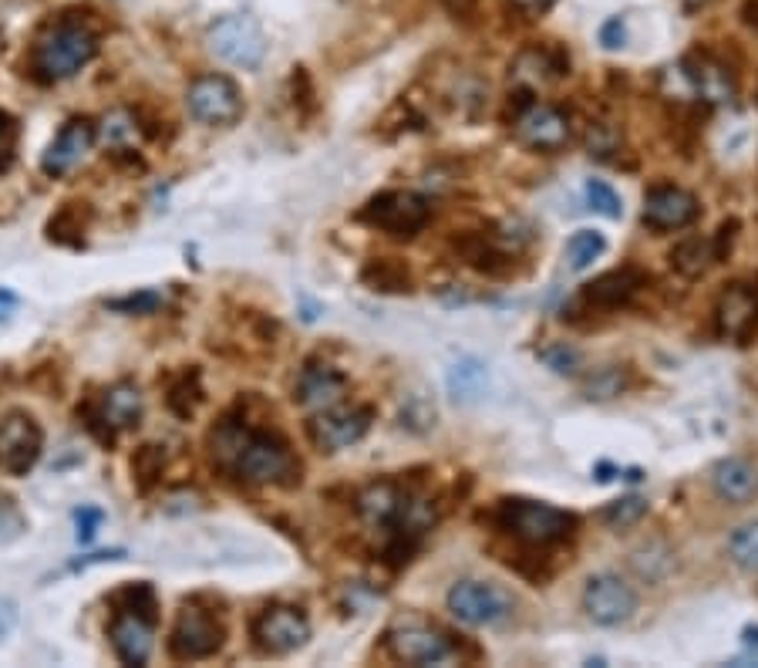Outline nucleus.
<instances>
[{
    "mask_svg": "<svg viewBox=\"0 0 758 668\" xmlns=\"http://www.w3.org/2000/svg\"><path fill=\"white\" fill-rule=\"evenodd\" d=\"M213 459L250 487H294L301 483V462L294 449L273 432L253 429L240 419H223L210 432Z\"/></svg>",
    "mask_w": 758,
    "mask_h": 668,
    "instance_id": "f257e3e1",
    "label": "nucleus"
},
{
    "mask_svg": "<svg viewBox=\"0 0 758 668\" xmlns=\"http://www.w3.org/2000/svg\"><path fill=\"white\" fill-rule=\"evenodd\" d=\"M98 54V31L88 21L54 18L48 21L28 48V75L38 85H57L85 72Z\"/></svg>",
    "mask_w": 758,
    "mask_h": 668,
    "instance_id": "f03ea898",
    "label": "nucleus"
},
{
    "mask_svg": "<svg viewBox=\"0 0 758 668\" xmlns=\"http://www.w3.org/2000/svg\"><path fill=\"white\" fill-rule=\"evenodd\" d=\"M143 409H146V398H143L139 385H135V382H115L95 398V403L78 409V416L88 426V432H95L102 442H112L115 432L135 429L143 422Z\"/></svg>",
    "mask_w": 758,
    "mask_h": 668,
    "instance_id": "7ed1b4c3",
    "label": "nucleus"
},
{
    "mask_svg": "<svg viewBox=\"0 0 758 668\" xmlns=\"http://www.w3.org/2000/svg\"><path fill=\"white\" fill-rule=\"evenodd\" d=\"M41 456H44V429L31 413L11 409L0 416V473L24 480L28 473H34Z\"/></svg>",
    "mask_w": 758,
    "mask_h": 668,
    "instance_id": "20e7f679",
    "label": "nucleus"
},
{
    "mask_svg": "<svg viewBox=\"0 0 758 668\" xmlns=\"http://www.w3.org/2000/svg\"><path fill=\"white\" fill-rule=\"evenodd\" d=\"M206 44L217 58H223L233 69H260L266 58V34L263 28L246 14H223L206 31Z\"/></svg>",
    "mask_w": 758,
    "mask_h": 668,
    "instance_id": "39448f33",
    "label": "nucleus"
},
{
    "mask_svg": "<svg viewBox=\"0 0 758 668\" xmlns=\"http://www.w3.org/2000/svg\"><path fill=\"white\" fill-rule=\"evenodd\" d=\"M503 523L516 541L546 547V544H560L573 533V516L536 500H506L503 503Z\"/></svg>",
    "mask_w": 758,
    "mask_h": 668,
    "instance_id": "423d86ee",
    "label": "nucleus"
},
{
    "mask_svg": "<svg viewBox=\"0 0 758 668\" xmlns=\"http://www.w3.org/2000/svg\"><path fill=\"white\" fill-rule=\"evenodd\" d=\"M223 641H227L223 622L192 601V605H182V612L176 615V625L169 632V658H176V661L213 658L223 648Z\"/></svg>",
    "mask_w": 758,
    "mask_h": 668,
    "instance_id": "0eeeda50",
    "label": "nucleus"
},
{
    "mask_svg": "<svg viewBox=\"0 0 758 668\" xmlns=\"http://www.w3.org/2000/svg\"><path fill=\"white\" fill-rule=\"evenodd\" d=\"M186 108L199 125H236L243 115V92L230 75H199L186 88Z\"/></svg>",
    "mask_w": 758,
    "mask_h": 668,
    "instance_id": "6e6552de",
    "label": "nucleus"
},
{
    "mask_svg": "<svg viewBox=\"0 0 758 668\" xmlns=\"http://www.w3.org/2000/svg\"><path fill=\"white\" fill-rule=\"evenodd\" d=\"M516 601L509 591H503L499 584H486V581H459L449 591V612L472 628H489L499 625L513 615Z\"/></svg>",
    "mask_w": 758,
    "mask_h": 668,
    "instance_id": "1a4fd4ad",
    "label": "nucleus"
},
{
    "mask_svg": "<svg viewBox=\"0 0 758 668\" xmlns=\"http://www.w3.org/2000/svg\"><path fill=\"white\" fill-rule=\"evenodd\" d=\"M375 413L365 406H330L314 413V419L307 422V439L314 442L317 452H340L351 449L355 442H361L371 429Z\"/></svg>",
    "mask_w": 758,
    "mask_h": 668,
    "instance_id": "9d476101",
    "label": "nucleus"
},
{
    "mask_svg": "<svg viewBox=\"0 0 758 668\" xmlns=\"http://www.w3.org/2000/svg\"><path fill=\"white\" fill-rule=\"evenodd\" d=\"M432 217L429 199L419 192H381L361 210V220L368 227H378L391 237H415Z\"/></svg>",
    "mask_w": 758,
    "mask_h": 668,
    "instance_id": "9b49d317",
    "label": "nucleus"
},
{
    "mask_svg": "<svg viewBox=\"0 0 758 668\" xmlns=\"http://www.w3.org/2000/svg\"><path fill=\"white\" fill-rule=\"evenodd\" d=\"M250 635H253L256 648L266 655H291L310 641V622L294 605H273L253 618Z\"/></svg>",
    "mask_w": 758,
    "mask_h": 668,
    "instance_id": "f8f14e48",
    "label": "nucleus"
},
{
    "mask_svg": "<svg viewBox=\"0 0 758 668\" xmlns=\"http://www.w3.org/2000/svg\"><path fill=\"white\" fill-rule=\"evenodd\" d=\"M98 143V125L95 118L88 115H75V118H67L61 128H57V136L48 143L44 156H41V173L48 179H61L67 173H75L85 156L95 149Z\"/></svg>",
    "mask_w": 758,
    "mask_h": 668,
    "instance_id": "ddd939ff",
    "label": "nucleus"
},
{
    "mask_svg": "<svg viewBox=\"0 0 758 668\" xmlns=\"http://www.w3.org/2000/svg\"><path fill=\"white\" fill-rule=\"evenodd\" d=\"M583 612L590 615L593 625L617 628V625L634 618L638 594L628 581H620L617 574H597L583 587Z\"/></svg>",
    "mask_w": 758,
    "mask_h": 668,
    "instance_id": "4468645a",
    "label": "nucleus"
},
{
    "mask_svg": "<svg viewBox=\"0 0 758 668\" xmlns=\"http://www.w3.org/2000/svg\"><path fill=\"white\" fill-rule=\"evenodd\" d=\"M156 622L143 612H128V608H115L112 622H108V645L115 651V658L122 665L139 668L152 658L156 648Z\"/></svg>",
    "mask_w": 758,
    "mask_h": 668,
    "instance_id": "2eb2a0df",
    "label": "nucleus"
},
{
    "mask_svg": "<svg viewBox=\"0 0 758 668\" xmlns=\"http://www.w3.org/2000/svg\"><path fill=\"white\" fill-rule=\"evenodd\" d=\"M516 139L536 153H557L570 143V115L557 105L529 102L516 115Z\"/></svg>",
    "mask_w": 758,
    "mask_h": 668,
    "instance_id": "dca6fc26",
    "label": "nucleus"
},
{
    "mask_svg": "<svg viewBox=\"0 0 758 668\" xmlns=\"http://www.w3.org/2000/svg\"><path fill=\"white\" fill-rule=\"evenodd\" d=\"M388 651L398 658V661H408V665H439V661H449L455 655L452 641L435 632V628H422V625H404V628H394L388 635Z\"/></svg>",
    "mask_w": 758,
    "mask_h": 668,
    "instance_id": "f3484780",
    "label": "nucleus"
},
{
    "mask_svg": "<svg viewBox=\"0 0 758 668\" xmlns=\"http://www.w3.org/2000/svg\"><path fill=\"white\" fill-rule=\"evenodd\" d=\"M718 334L728 342H745L758 327V288L755 284H731L715 307Z\"/></svg>",
    "mask_w": 758,
    "mask_h": 668,
    "instance_id": "a211bd4d",
    "label": "nucleus"
},
{
    "mask_svg": "<svg viewBox=\"0 0 758 668\" xmlns=\"http://www.w3.org/2000/svg\"><path fill=\"white\" fill-rule=\"evenodd\" d=\"M344 395H348V375L337 372L334 365H320V362L307 365L297 378V388H294V398L307 413L340 406Z\"/></svg>",
    "mask_w": 758,
    "mask_h": 668,
    "instance_id": "6ab92c4d",
    "label": "nucleus"
},
{
    "mask_svg": "<svg viewBox=\"0 0 758 668\" xmlns=\"http://www.w3.org/2000/svg\"><path fill=\"white\" fill-rule=\"evenodd\" d=\"M695 217H698V199L677 186L651 189L644 199V223L654 230H681L687 223H695Z\"/></svg>",
    "mask_w": 758,
    "mask_h": 668,
    "instance_id": "aec40b11",
    "label": "nucleus"
},
{
    "mask_svg": "<svg viewBox=\"0 0 758 668\" xmlns=\"http://www.w3.org/2000/svg\"><path fill=\"white\" fill-rule=\"evenodd\" d=\"M712 487L725 503L745 507L758 497V466L741 456H728L712 470Z\"/></svg>",
    "mask_w": 758,
    "mask_h": 668,
    "instance_id": "412c9836",
    "label": "nucleus"
},
{
    "mask_svg": "<svg viewBox=\"0 0 758 668\" xmlns=\"http://www.w3.org/2000/svg\"><path fill=\"white\" fill-rule=\"evenodd\" d=\"M684 69H687V79H692L695 98H702L708 105H728L735 98V79L722 61L692 58V61H684Z\"/></svg>",
    "mask_w": 758,
    "mask_h": 668,
    "instance_id": "4be33fe9",
    "label": "nucleus"
},
{
    "mask_svg": "<svg viewBox=\"0 0 758 668\" xmlns=\"http://www.w3.org/2000/svg\"><path fill=\"white\" fill-rule=\"evenodd\" d=\"M641 274L631 271V267H624V271H610L603 278H597L593 284L583 288V301L593 304V307H620V304H628L638 288H641Z\"/></svg>",
    "mask_w": 758,
    "mask_h": 668,
    "instance_id": "5701e85b",
    "label": "nucleus"
},
{
    "mask_svg": "<svg viewBox=\"0 0 758 668\" xmlns=\"http://www.w3.org/2000/svg\"><path fill=\"white\" fill-rule=\"evenodd\" d=\"M92 227V210L88 203H64L54 210V217L48 220L44 233L51 243H61V247H78L85 240Z\"/></svg>",
    "mask_w": 758,
    "mask_h": 668,
    "instance_id": "b1692460",
    "label": "nucleus"
},
{
    "mask_svg": "<svg viewBox=\"0 0 758 668\" xmlns=\"http://www.w3.org/2000/svg\"><path fill=\"white\" fill-rule=\"evenodd\" d=\"M715 260H718L715 243L712 240H702V237H692V240L677 243L674 253H671V263L677 267L684 278H702Z\"/></svg>",
    "mask_w": 758,
    "mask_h": 668,
    "instance_id": "393cba45",
    "label": "nucleus"
},
{
    "mask_svg": "<svg viewBox=\"0 0 758 668\" xmlns=\"http://www.w3.org/2000/svg\"><path fill=\"white\" fill-rule=\"evenodd\" d=\"M162 473H166V452H162V446L146 442V446H139V449L131 452V480H135V487H139L143 493H149L162 480Z\"/></svg>",
    "mask_w": 758,
    "mask_h": 668,
    "instance_id": "a878e982",
    "label": "nucleus"
},
{
    "mask_svg": "<svg viewBox=\"0 0 758 668\" xmlns=\"http://www.w3.org/2000/svg\"><path fill=\"white\" fill-rule=\"evenodd\" d=\"M102 143L115 153V149H131L135 139H139V118H135L128 108H115L105 115V122L98 125Z\"/></svg>",
    "mask_w": 758,
    "mask_h": 668,
    "instance_id": "bb28decb",
    "label": "nucleus"
},
{
    "mask_svg": "<svg viewBox=\"0 0 758 668\" xmlns=\"http://www.w3.org/2000/svg\"><path fill=\"white\" fill-rule=\"evenodd\" d=\"M112 608H128V612H143L149 618H159V597H156V587L139 581V584H125L122 591H115L108 597Z\"/></svg>",
    "mask_w": 758,
    "mask_h": 668,
    "instance_id": "cd10ccee",
    "label": "nucleus"
},
{
    "mask_svg": "<svg viewBox=\"0 0 758 668\" xmlns=\"http://www.w3.org/2000/svg\"><path fill=\"white\" fill-rule=\"evenodd\" d=\"M607 250V240L597 233V230H577L570 240H567V263L570 271H587V267Z\"/></svg>",
    "mask_w": 758,
    "mask_h": 668,
    "instance_id": "c85d7f7f",
    "label": "nucleus"
},
{
    "mask_svg": "<svg viewBox=\"0 0 758 668\" xmlns=\"http://www.w3.org/2000/svg\"><path fill=\"white\" fill-rule=\"evenodd\" d=\"M728 557L748 571V574H758V520L755 523H745L731 533L728 541Z\"/></svg>",
    "mask_w": 758,
    "mask_h": 668,
    "instance_id": "c756f323",
    "label": "nucleus"
},
{
    "mask_svg": "<svg viewBox=\"0 0 758 668\" xmlns=\"http://www.w3.org/2000/svg\"><path fill=\"white\" fill-rule=\"evenodd\" d=\"M199 403H202V388H199L196 372H192V375H182V378L169 388V395H166L169 413L179 416V419H192L196 409H199Z\"/></svg>",
    "mask_w": 758,
    "mask_h": 668,
    "instance_id": "7c9ffc66",
    "label": "nucleus"
},
{
    "mask_svg": "<svg viewBox=\"0 0 758 668\" xmlns=\"http://www.w3.org/2000/svg\"><path fill=\"white\" fill-rule=\"evenodd\" d=\"M482 385H486V368H482L475 358H465L459 365H452L449 372V392L455 398H472L482 392Z\"/></svg>",
    "mask_w": 758,
    "mask_h": 668,
    "instance_id": "2f4dec72",
    "label": "nucleus"
},
{
    "mask_svg": "<svg viewBox=\"0 0 758 668\" xmlns=\"http://www.w3.org/2000/svg\"><path fill=\"white\" fill-rule=\"evenodd\" d=\"M628 388V372L617 368V365H607L600 372H593L583 385V395L587 398H597V403H607V398H617L620 392Z\"/></svg>",
    "mask_w": 758,
    "mask_h": 668,
    "instance_id": "473e14b6",
    "label": "nucleus"
},
{
    "mask_svg": "<svg viewBox=\"0 0 758 668\" xmlns=\"http://www.w3.org/2000/svg\"><path fill=\"white\" fill-rule=\"evenodd\" d=\"M361 278L375 291H408V271L398 267L394 260H371Z\"/></svg>",
    "mask_w": 758,
    "mask_h": 668,
    "instance_id": "72a5a7b5",
    "label": "nucleus"
},
{
    "mask_svg": "<svg viewBox=\"0 0 758 668\" xmlns=\"http://www.w3.org/2000/svg\"><path fill=\"white\" fill-rule=\"evenodd\" d=\"M536 358L549 368V372H557V375H580L583 368V355L567 345V342H554V345H543L536 352Z\"/></svg>",
    "mask_w": 758,
    "mask_h": 668,
    "instance_id": "f704fd0d",
    "label": "nucleus"
},
{
    "mask_svg": "<svg viewBox=\"0 0 758 668\" xmlns=\"http://www.w3.org/2000/svg\"><path fill=\"white\" fill-rule=\"evenodd\" d=\"M108 311L115 314H128V317H146V314H159L166 307V298L159 291H135V294H125V298H112L105 301Z\"/></svg>",
    "mask_w": 758,
    "mask_h": 668,
    "instance_id": "c9c22d12",
    "label": "nucleus"
},
{
    "mask_svg": "<svg viewBox=\"0 0 758 668\" xmlns=\"http://www.w3.org/2000/svg\"><path fill=\"white\" fill-rule=\"evenodd\" d=\"M21 149V118L0 108V176L11 173Z\"/></svg>",
    "mask_w": 758,
    "mask_h": 668,
    "instance_id": "e433bc0d",
    "label": "nucleus"
},
{
    "mask_svg": "<svg viewBox=\"0 0 758 668\" xmlns=\"http://www.w3.org/2000/svg\"><path fill=\"white\" fill-rule=\"evenodd\" d=\"M28 530V516L21 513L18 500L11 493L0 490V544H14L24 537Z\"/></svg>",
    "mask_w": 758,
    "mask_h": 668,
    "instance_id": "4c0bfd02",
    "label": "nucleus"
},
{
    "mask_svg": "<svg viewBox=\"0 0 758 668\" xmlns=\"http://www.w3.org/2000/svg\"><path fill=\"white\" fill-rule=\"evenodd\" d=\"M587 203H590L593 213H600L607 220H620V217H624V203H620V196L607 182H600V179H590L587 182Z\"/></svg>",
    "mask_w": 758,
    "mask_h": 668,
    "instance_id": "58836bf2",
    "label": "nucleus"
},
{
    "mask_svg": "<svg viewBox=\"0 0 758 668\" xmlns=\"http://www.w3.org/2000/svg\"><path fill=\"white\" fill-rule=\"evenodd\" d=\"M72 520H75V537H78V544L88 547V544L98 537L102 523H105V510H102V507H92V503H82V507L72 513Z\"/></svg>",
    "mask_w": 758,
    "mask_h": 668,
    "instance_id": "ea45409f",
    "label": "nucleus"
},
{
    "mask_svg": "<svg viewBox=\"0 0 758 668\" xmlns=\"http://www.w3.org/2000/svg\"><path fill=\"white\" fill-rule=\"evenodd\" d=\"M644 513H648V503H644L641 497H624V500H613V503L603 510V520L613 523V526H631V523H638Z\"/></svg>",
    "mask_w": 758,
    "mask_h": 668,
    "instance_id": "a19ab883",
    "label": "nucleus"
},
{
    "mask_svg": "<svg viewBox=\"0 0 758 668\" xmlns=\"http://www.w3.org/2000/svg\"><path fill=\"white\" fill-rule=\"evenodd\" d=\"M657 561H674V554H671L664 544H648V547H641V551L631 557L634 571H638L644 581H651V584H654V581H661V571L654 567Z\"/></svg>",
    "mask_w": 758,
    "mask_h": 668,
    "instance_id": "79ce46f5",
    "label": "nucleus"
},
{
    "mask_svg": "<svg viewBox=\"0 0 758 668\" xmlns=\"http://www.w3.org/2000/svg\"><path fill=\"white\" fill-rule=\"evenodd\" d=\"M401 419H408V426H411V429L425 432L429 426H435V409L425 403V398H411V406L401 413Z\"/></svg>",
    "mask_w": 758,
    "mask_h": 668,
    "instance_id": "37998d69",
    "label": "nucleus"
},
{
    "mask_svg": "<svg viewBox=\"0 0 758 668\" xmlns=\"http://www.w3.org/2000/svg\"><path fill=\"white\" fill-rule=\"evenodd\" d=\"M18 618H21V608L14 597H0V645H4L14 628H18Z\"/></svg>",
    "mask_w": 758,
    "mask_h": 668,
    "instance_id": "c03bdc74",
    "label": "nucleus"
},
{
    "mask_svg": "<svg viewBox=\"0 0 758 668\" xmlns=\"http://www.w3.org/2000/svg\"><path fill=\"white\" fill-rule=\"evenodd\" d=\"M600 44H603L607 51L624 48V44H628V28H624V21H620V18H610V21L600 28Z\"/></svg>",
    "mask_w": 758,
    "mask_h": 668,
    "instance_id": "a18cd8bd",
    "label": "nucleus"
},
{
    "mask_svg": "<svg viewBox=\"0 0 758 668\" xmlns=\"http://www.w3.org/2000/svg\"><path fill=\"white\" fill-rule=\"evenodd\" d=\"M741 648H745V658L758 665V625H748L741 632Z\"/></svg>",
    "mask_w": 758,
    "mask_h": 668,
    "instance_id": "49530a36",
    "label": "nucleus"
},
{
    "mask_svg": "<svg viewBox=\"0 0 758 668\" xmlns=\"http://www.w3.org/2000/svg\"><path fill=\"white\" fill-rule=\"evenodd\" d=\"M554 4L557 0H513V8H519L523 14H546Z\"/></svg>",
    "mask_w": 758,
    "mask_h": 668,
    "instance_id": "de8ad7c7",
    "label": "nucleus"
},
{
    "mask_svg": "<svg viewBox=\"0 0 758 668\" xmlns=\"http://www.w3.org/2000/svg\"><path fill=\"white\" fill-rule=\"evenodd\" d=\"M684 4H687V8H708L712 0H684Z\"/></svg>",
    "mask_w": 758,
    "mask_h": 668,
    "instance_id": "09e8293b",
    "label": "nucleus"
}]
</instances>
